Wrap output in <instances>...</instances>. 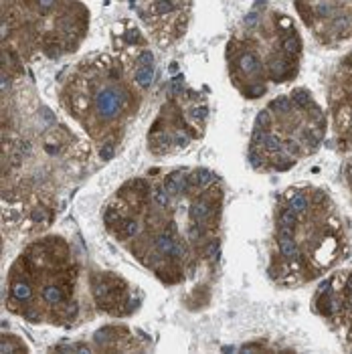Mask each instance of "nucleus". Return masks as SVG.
I'll return each instance as SVG.
<instances>
[{
	"mask_svg": "<svg viewBox=\"0 0 352 354\" xmlns=\"http://www.w3.org/2000/svg\"><path fill=\"white\" fill-rule=\"evenodd\" d=\"M87 31V10L77 0H4V67L22 69L35 53L57 59L73 53Z\"/></svg>",
	"mask_w": 352,
	"mask_h": 354,
	"instance_id": "obj_1",
	"label": "nucleus"
},
{
	"mask_svg": "<svg viewBox=\"0 0 352 354\" xmlns=\"http://www.w3.org/2000/svg\"><path fill=\"white\" fill-rule=\"evenodd\" d=\"M136 87L132 61L91 55L77 63L65 83L61 101L95 134V128L110 130L138 112L140 95Z\"/></svg>",
	"mask_w": 352,
	"mask_h": 354,
	"instance_id": "obj_2",
	"label": "nucleus"
},
{
	"mask_svg": "<svg viewBox=\"0 0 352 354\" xmlns=\"http://www.w3.org/2000/svg\"><path fill=\"white\" fill-rule=\"evenodd\" d=\"M190 8L192 0H154L142 10V18L154 39L168 47L186 33Z\"/></svg>",
	"mask_w": 352,
	"mask_h": 354,
	"instance_id": "obj_3",
	"label": "nucleus"
},
{
	"mask_svg": "<svg viewBox=\"0 0 352 354\" xmlns=\"http://www.w3.org/2000/svg\"><path fill=\"white\" fill-rule=\"evenodd\" d=\"M114 233H116V237L119 241H134V239H138L142 235V223L138 219H134V217H125Z\"/></svg>",
	"mask_w": 352,
	"mask_h": 354,
	"instance_id": "obj_4",
	"label": "nucleus"
},
{
	"mask_svg": "<svg viewBox=\"0 0 352 354\" xmlns=\"http://www.w3.org/2000/svg\"><path fill=\"white\" fill-rule=\"evenodd\" d=\"M267 110H269L271 114H278V116H288V114H292L293 110H297V106L293 104L292 95H282V97H278V99H273Z\"/></svg>",
	"mask_w": 352,
	"mask_h": 354,
	"instance_id": "obj_5",
	"label": "nucleus"
},
{
	"mask_svg": "<svg viewBox=\"0 0 352 354\" xmlns=\"http://www.w3.org/2000/svg\"><path fill=\"white\" fill-rule=\"evenodd\" d=\"M280 241V253H282V257L288 259V261H299L301 259V251L295 243L293 237L290 239H278Z\"/></svg>",
	"mask_w": 352,
	"mask_h": 354,
	"instance_id": "obj_6",
	"label": "nucleus"
},
{
	"mask_svg": "<svg viewBox=\"0 0 352 354\" xmlns=\"http://www.w3.org/2000/svg\"><path fill=\"white\" fill-rule=\"evenodd\" d=\"M292 99H293V104L299 108V110H304V112H310L316 108V101L312 99V95L306 91V89H295L292 93Z\"/></svg>",
	"mask_w": 352,
	"mask_h": 354,
	"instance_id": "obj_7",
	"label": "nucleus"
},
{
	"mask_svg": "<svg viewBox=\"0 0 352 354\" xmlns=\"http://www.w3.org/2000/svg\"><path fill=\"white\" fill-rule=\"evenodd\" d=\"M288 207H290L293 213H297V215H306V211H308V207H310V200H308V196H306L304 192L292 194Z\"/></svg>",
	"mask_w": 352,
	"mask_h": 354,
	"instance_id": "obj_8",
	"label": "nucleus"
},
{
	"mask_svg": "<svg viewBox=\"0 0 352 354\" xmlns=\"http://www.w3.org/2000/svg\"><path fill=\"white\" fill-rule=\"evenodd\" d=\"M261 148L267 152V154L275 156V154H278V152H282V148H284V142L280 140V136H275V134H269V132H267V136H265V140H263Z\"/></svg>",
	"mask_w": 352,
	"mask_h": 354,
	"instance_id": "obj_9",
	"label": "nucleus"
},
{
	"mask_svg": "<svg viewBox=\"0 0 352 354\" xmlns=\"http://www.w3.org/2000/svg\"><path fill=\"white\" fill-rule=\"evenodd\" d=\"M278 225H282V227H297V225H299V215L293 213V211L288 207V209L280 211V215H278Z\"/></svg>",
	"mask_w": 352,
	"mask_h": 354,
	"instance_id": "obj_10",
	"label": "nucleus"
},
{
	"mask_svg": "<svg viewBox=\"0 0 352 354\" xmlns=\"http://www.w3.org/2000/svg\"><path fill=\"white\" fill-rule=\"evenodd\" d=\"M271 123H273V114L269 110H261L255 118V125L257 128H263V130H269Z\"/></svg>",
	"mask_w": 352,
	"mask_h": 354,
	"instance_id": "obj_11",
	"label": "nucleus"
},
{
	"mask_svg": "<svg viewBox=\"0 0 352 354\" xmlns=\"http://www.w3.org/2000/svg\"><path fill=\"white\" fill-rule=\"evenodd\" d=\"M247 158H249V162H251V166L253 168H263V154L259 152V148L257 146H251L249 148V152H247Z\"/></svg>",
	"mask_w": 352,
	"mask_h": 354,
	"instance_id": "obj_12",
	"label": "nucleus"
},
{
	"mask_svg": "<svg viewBox=\"0 0 352 354\" xmlns=\"http://www.w3.org/2000/svg\"><path fill=\"white\" fill-rule=\"evenodd\" d=\"M265 136H267V130H263V128H253V134H251V146H257V148H261V144H263V140H265Z\"/></svg>",
	"mask_w": 352,
	"mask_h": 354,
	"instance_id": "obj_13",
	"label": "nucleus"
},
{
	"mask_svg": "<svg viewBox=\"0 0 352 354\" xmlns=\"http://www.w3.org/2000/svg\"><path fill=\"white\" fill-rule=\"evenodd\" d=\"M31 219H33L35 223H43V221H47V211H33V213H31Z\"/></svg>",
	"mask_w": 352,
	"mask_h": 354,
	"instance_id": "obj_14",
	"label": "nucleus"
},
{
	"mask_svg": "<svg viewBox=\"0 0 352 354\" xmlns=\"http://www.w3.org/2000/svg\"><path fill=\"white\" fill-rule=\"evenodd\" d=\"M350 59H352V53H350Z\"/></svg>",
	"mask_w": 352,
	"mask_h": 354,
	"instance_id": "obj_15",
	"label": "nucleus"
}]
</instances>
